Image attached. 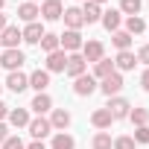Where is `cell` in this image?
I'll return each mask as SVG.
<instances>
[{"mask_svg":"<svg viewBox=\"0 0 149 149\" xmlns=\"http://www.w3.org/2000/svg\"><path fill=\"white\" fill-rule=\"evenodd\" d=\"M140 85H143V91H149V67L143 70V76H140Z\"/></svg>","mask_w":149,"mask_h":149,"instance_id":"d590c367","label":"cell"},{"mask_svg":"<svg viewBox=\"0 0 149 149\" xmlns=\"http://www.w3.org/2000/svg\"><path fill=\"white\" fill-rule=\"evenodd\" d=\"M38 9H41V18H44V21H58V18L64 15L61 0H44V3H41Z\"/></svg>","mask_w":149,"mask_h":149,"instance_id":"30bf717a","label":"cell"},{"mask_svg":"<svg viewBox=\"0 0 149 149\" xmlns=\"http://www.w3.org/2000/svg\"><path fill=\"white\" fill-rule=\"evenodd\" d=\"M97 79L91 76V73H82V76H76V79H73V94H76V97H91L94 91H97Z\"/></svg>","mask_w":149,"mask_h":149,"instance_id":"7a4b0ae2","label":"cell"},{"mask_svg":"<svg viewBox=\"0 0 149 149\" xmlns=\"http://www.w3.org/2000/svg\"><path fill=\"white\" fill-rule=\"evenodd\" d=\"M29 108H32L38 117H44V114L53 108V100H50V94H35V100L29 102Z\"/></svg>","mask_w":149,"mask_h":149,"instance_id":"d6986e66","label":"cell"},{"mask_svg":"<svg viewBox=\"0 0 149 149\" xmlns=\"http://www.w3.org/2000/svg\"><path fill=\"white\" fill-rule=\"evenodd\" d=\"M140 9H143V3L140 0H120V15H140Z\"/></svg>","mask_w":149,"mask_h":149,"instance_id":"4316f807","label":"cell"},{"mask_svg":"<svg viewBox=\"0 0 149 149\" xmlns=\"http://www.w3.org/2000/svg\"><path fill=\"white\" fill-rule=\"evenodd\" d=\"M38 44H41L44 53H56V50H61V47H58V35H53V32H44V38H41Z\"/></svg>","mask_w":149,"mask_h":149,"instance_id":"83f0119b","label":"cell"},{"mask_svg":"<svg viewBox=\"0 0 149 149\" xmlns=\"http://www.w3.org/2000/svg\"><path fill=\"white\" fill-rule=\"evenodd\" d=\"M91 3H97V6H102V3H108V0H91Z\"/></svg>","mask_w":149,"mask_h":149,"instance_id":"60d3db41","label":"cell"},{"mask_svg":"<svg viewBox=\"0 0 149 149\" xmlns=\"http://www.w3.org/2000/svg\"><path fill=\"white\" fill-rule=\"evenodd\" d=\"M82 32H76V29H64V35H58V47L70 56V53H76V50H82Z\"/></svg>","mask_w":149,"mask_h":149,"instance_id":"6da1fadb","label":"cell"},{"mask_svg":"<svg viewBox=\"0 0 149 149\" xmlns=\"http://www.w3.org/2000/svg\"><path fill=\"white\" fill-rule=\"evenodd\" d=\"M82 58L91 61V64H97L100 58H105V47H102L100 41H85V44H82Z\"/></svg>","mask_w":149,"mask_h":149,"instance_id":"8992f818","label":"cell"},{"mask_svg":"<svg viewBox=\"0 0 149 149\" xmlns=\"http://www.w3.org/2000/svg\"><path fill=\"white\" fill-rule=\"evenodd\" d=\"M129 120H132L134 126H146V123H149V111H146V108H132V111H129Z\"/></svg>","mask_w":149,"mask_h":149,"instance_id":"4dcf8cb0","label":"cell"},{"mask_svg":"<svg viewBox=\"0 0 149 149\" xmlns=\"http://www.w3.org/2000/svg\"><path fill=\"white\" fill-rule=\"evenodd\" d=\"M111 73H114V61L111 58H100L94 64V79H105V76H111Z\"/></svg>","mask_w":149,"mask_h":149,"instance_id":"603a6c76","label":"cell"},{"mask_svg":"<svg viewBox=\"0 0 149 149\" xmlns=\"http://www.w3.org/2000/svg\"><path fill=\"white\" fill-rule=\"evenodd\" d=\"M50 126H53V129H58V132H64V129L70 126V111L56 108V111H53V117H50Z\"/></svg>","mask_w":149,"mask_h":149,"instance_id":"44dd1931","label":"cell"},{"mask_svg":"<svg viewBox=\"0 0 149 149\" xmlns=\"http://www.w3.org/2000/svg\"><path fill=\"white\" fill-rule=\"evenodd\" d=\"M61 18H64V26H67V29H76V32H79V29L85 26V18H82V9H76V6H70V9H64V15H61Z\"/></svg>","mask_w":149,"mask_h":149,"instance_id":"7c38bea8","label":"cell"},{"mask_svg":"<svg viewBox=\"0 0 149 149\" xmlns=\"http://www.w3.org/2000/svg\"><path fill=\"white\" fill-rule=\"evenodd\" d=\"M105 97H117L120 91H123V76H120V73L114 70L111 73V76H105V79H100V85H97Z\"/></svg>","mask_w":149,"mask_h":149,"instance_id":"3957f363","label":"cell"},{"mask_svg":"<svg viewBox=\"0 0 149 149\" xmlns=\"http://www.w3.org/2000/svg\"><path fill=\"white\" fill-rule=\"evenodd\" d=\"M111 143H114V140H111V134H108V132H97V134H94V140H91V146H94V149H111Z\"/></svg>","mask_w":149,"mask_h":149,"instance_id":"f546056e","label":"cell"},{"mask_svg":"<svg viewBox=\"0 0 149 149\" xmlns=\"http://www.w3.org/2000/svg\"><path fill=\"white\" fill-rule=\"evenodd\" d=\"M134 143H149V126H134Z\"/></svg>","mask_w":149,"mask_h":149,"instance_id":"d6a6232c","label":"cell"},{"mask_svg":"<svg viewBox=\"0 0 149 149\" xmlns=\"http://www.w3.org/2000/svg\"><path fill=\"white\" fill-rule=\"evenodd\" d=\"M29 3H35V0H29Z\"/></svg>","mask_w":149,"mask_h":149,"instance_id":"7bdbcfd3","label":"cell"},{"mask_svg":"<svg viewBox=\"0 0 149 149\" xmlns=\"http://www.w3.org/2000/svg\"><path fill=\"white\" fill-rule=\"evenodd\" d=\"M24 41V35H21V29L18 26H6L3 32H0V44H3L6 50H18V44Z\"/></svg>","mask_w":149,"mask_h":149,"instance_id":"8fae6325","label":"cell"},{"mask_svg":"<svg viewBox=\"0 0 149 149\" xmlns=\"http://www.w3.org/2000/svg\"><path fill=\"white\" fill-rule=\"evenodd\" d=\"M137 61H143V64L149 67V44H143V47L137 50Z\"/></svg>","mask_w":149,"mask_h":149,"instance_id":"e575fe53","label":"cell"},{"mask_svg":"<svg viewBox=\"0 0 149 149\" xmlns=\"http://www.w3.org/2000/svg\"><path fill=\"white\" fill-rule=\"evenodd\" d=\"M105 108L111 111L114 120H123V117H129V111H132L129 100H123V97H108V105H105Z\"/></svg>","mask_w":149,"mask_h":149,"instance_id":"ba28073f","label":"cell"},{"mask_svg":"<svg viewBox=\"0 0 149 149\" xmlns=\"http://www.w3.org/2000/svg\"><path fill=\"white\" fill-rule=\"evenodd\" d=\"M9 123H12L15 129L29 126V111H26V108H12V111H9Z\"/></svg>","mask_w":149,"mask_h":149,"instance_id":"7402d4cb","label":"cell"},{"mask_svg":"<svg viewBox=\"0 0 149 149\" xmlns=\"http://www.w3.org/2000/svg\"><path fill=\"white\" fill-rule=\"evenodd\" d=\"M111 41H114V47H117V50H129V44H132V35H129L126 29H117V32L111 35Z\"/></svg>","mask_w":149,"mask_h":149,"instance_id":"f1b7e54d","label":"cell"},{"mask_svg":"<svg viewBox=\"0 0 149 149\" xmlns=\"http://www.w3.org/2000/svg\"><path fill=\"white\" fill-rule=\"evenodd\" d=\"M100 24H102L108 32H117V29H120V24H123V15H120V9H108V12H102Z\"/></svg>","mask_w":149,"mask_h":149,"instance_id":"2e32d148","label":"cell"},{"mask_svg":"<svg viewBox=\"0 0 149 149\" xmlns=\"http://www.w3.org/2000/svg\"><path fill=\"white\" fill-rule=\"evenodd\" d=\"M24 61H26V56H24L21 50H3V53H0V64H3L9 73H12V70H21Z\"/></svg>","mask_w":149,"mask_h":149,"instance_id":"277c9868","label":"cell"},{"mask_svg":"<svg viewBox=\"0 0 149 149\" xmlns=\"http://www.w3.org/2000/svg\"><path fill=\"white\" fill-rule=\"evenodd\" d=\"M6 26H9V24H6V15H0V32H3Z\"/></svg>","mask_w":149,"mask_h":149,"instance_id":"ab89813d","label":"cell"},{"mask_svg":"<svg viewBox=\"0 0 149 149\" xmlns=\"http://www.w3.org/2000/svg\"><path fill=\"white\" fill-rule=\"evenodd\" d=\"M29 134H32V140H44L50 132H53V126H50V120L47 117H35V120H29Z\"/></svg>","mask_w":149,"mask_h":149,"instance_id":"9c48e42d","label":"cell"},{"mask_svg":"<svg viewBox=\"0 0 149 149\" xmlns=\"http://www.w3.org/2000/svg\"><path fill=\"white\" fill-rule=\"evenodd\" d=\"M82 18H85V24H97V21L102 18V9H100L97 3H91V0H88V3L82 6Z\"/></svg>","mask_w":149,"mask_h":149,"instance_id":"cb8c5ba5","label":"cell"},{"mask_svg":"<svg viewBox=\"0 0 149 149\" xmlns=\"http://www.w3.org/2000/svg\"><path fill=\"white\" fill-rule=\"evenodd\" d=\"M143 29H146V24H143V18H140V15H132V18H126V32H129L132 38H134V35H140Z\"/></svg>","mask_w":149,"mask_h":149,"instance_id":"d4e9b609","label":"cell"},{"mask_svg":"<svg viewBox=\"0 0 149 149\" xmlns=\"http://www.w3.org/2000/svg\"><path fill=\"white\" fill-rule=\"evenodd\" d=\"M47 85H50V73H47V70H41V67H38V70H32V73H29V88H35L38 94H44V91H47Z\"/></svg>","mask_w":149,"mask_h":149,"instance_id":"e0dca14e","label":"cell"},{"mask_svg":"<svg viewBox=\"0 0 149 149\" xmlns=\"http://www.w3.org/2000/svg\"><path fill=\"white\" fill-rule=\"evenodd\" d=\"M6 137H9V129H6V123H0V143H3Z\"/></svg>","mask_w":149,"mask_h":149,"instance_id":"74e56055","label":"cell"},{"mask_svg":"<svg viewBox=\"0 0 149 149\" xmlns=\"http://www.w3.org/2000/svg\"><path fill=\"white\" fill-rule=\"evenodd\" d=\"M0 146H3V149H26V146H24V140H21L18 134H9V137L0 143Z\"/></svg>","mask_w":149,"mask_h":149,"instance_id":"1f68e13d","label":"cell"},{"mask_svg":"<svg viewBox=\"0 0 149 149\" xmlns=\"http://www.w3.org/2000/svg\"><path fill=\"white\" fill-rule=\"evenodd\" d=\"M0 91H3V85H0Z\"/></svg>","mask_w":149,"mask_h":149,"instance_id":"ee69618b","label":"cell"},{"mask_svg":"<svg viewBox=\"0 0 149 149\" xmlns=\"http://www.w3.org/2000/svg\"><path fill=\"white\" fill-rule=\"evenodd\" d=\"M134 64H137V56H134L132 50H120L117 58H114V70H117V73H120V70H134Z\"/></svg>","mask_w":149,"mask_h":149,"instance_id":"5bb4252c","label":"cell"},{"mask_svg":"<svg viewBox=\"0 0 149 149\" xmlns=\"http://www.w3.org/2000/svg\"><path fill=\"white\" fill-rule=\"evenodd\" d=\"M134 146H137V143H134L129 134H123V137H117V140L111 143V149H134Z\"/></svg>","mask_w":149,"mask_h":149,"instance_id":"836d02e7","label":"cell"},{"mask_svg":"<svg viewBox=\"0 0 149 149\" xmlns=\"http://www.w3.org/2000/svg\"><path fill=\"white\" fill-rule=\"evenodd\" d=\"M91 123H94L100 132H105V129L114 123V117H111V111H108V108H97V111L91 114Z\"/></svg>","mask_w":149,"mask_h":149,"instance_id":"ffe728a7","label":"cell"},{"mask_svg":"<svg viewBox=\"0 0 149 149\" xmlns=\"http://www.w3.org/2000/svg\"><path fill=\"white\" fill-rule=\"evenodd\" d=\"M73 146H76V140H73V134H67V132H58L53 137V149H73Z\"/></svg>","mask_w":149,"mask_h":149,"instance_id":"484cf974","label":"cell"},{"mask_svg":"<svg viewBox=\"0 0 149 149\" xmlns=\"http://www.w3.org/2000/svg\"><path fill=\"white\" fill-rule=\"evenodd\" d=\"M38 15H41L38 3H29V0H26V3H21V6H18V18H21L24 24H35V21H38Z\"/></svg>","mask_w":149,"mask_h":149,"instance_id":"9a60e30c","label":"cell"},{"mask_svg":"<svg viewBox=\"0 0 149 149\" xmlns=\"http://www.w3.org/2000/svg\"><path fill=\"white\" fill-rule=\"evenodd\" d=\"M21 35H24V41L26 44H38L41 38H44V26L35 21V24H26L24 29H21Z\"/></svg>","mask_w":149,"mask_h":149,"instance_id":"ac0fdd59","label":"cell"},{"mask_svg":"<svg viewBox=\"0 0 149 149\" xmlns=\"http://www.w3.org/2000/svg\"><path fill=\"white\" fill-rule=\"evenodd\" d=\"M6 88L15 91V94H21V91L29 88V76H26V73H21V70H12V73H9V79H6Z\"/></svg>","mask_w":149,"mask_h":149,"instance_id":"4fadbf2b","label":"cell"},{"mask_svg":"<svg viewBox=\"0 0 149 149\" xmlns=\"http://www.w3.org/2000/svg\"><path fill=\"white\" fill-rule=\"evenodd\" d=\"M67 67V53L64 50H56V53H47V73H64Z\"/></svg>","mask_w":149,"mask_h":149,"instance_id":"52a82bcc","label":"cell"},{"mask_svg":"<svg viewBox=\"0 0 149 149\" xmlns=\"http://www.w3.org/2000/svg\"><path fill=\"white\" fill-rule=\"evenodd\" d=\"M6 117H9V105H6V102H0V123H3Z\"/></svg>","mask_w":149,"mask_h":149,"instance_id":"8d00e7d4","label":"cell"},{"mask_svg":"<svg viewBox=\"0 0 149 149\" xmlns=\"http://www.w3.org/2000/svg\"><path fill=\"white\" fill-rule=\"evenodd\" d=\"M26 149H47V146H44V140H32Z\"/></svg>","mask_w":149,"mask_h":149,"instance_id":"f35d334b","label":"cell"},{"mask_svg":"<svg viewBox=\"0 0 149 149\" xmlns=\"http://www.w3.org/2000/svg\"><path fill=\"white\" fill-rule=\"evenodd\" d=\"M3 6H6V0H0V9H3Z\"/></svg>","mask_w":149,"mask_h":149,"instance_id":"b9f144b4","label":"cell"},{"mask_svg":"<svg viewBox=\"0 0 149 149\" xmlns=\"http://www.w3.org/2000/svg\"><path fill=\"white\" fill-rule=\"evenodd\" d=\"M85 70H88V61L82 58V53H70V56H67V67H64V73H67V76H73V79H76V76H82Z\"/></svg>","mask_w":149,"mask_h":149,"instance_id":"5b68a950","label":"cell"}]
</instances>
